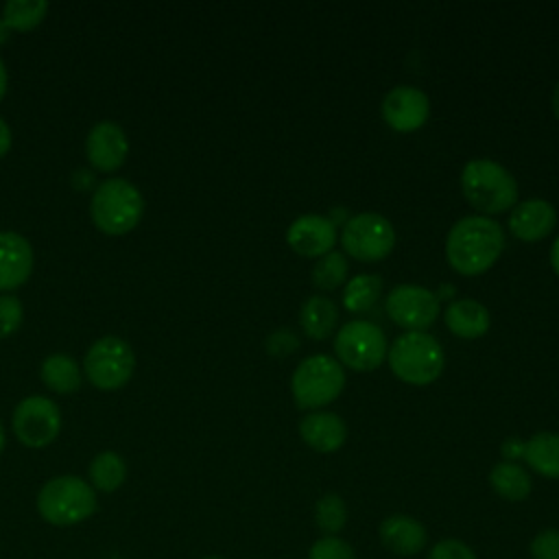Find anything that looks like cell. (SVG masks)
<instances>
[{
	"label": "cell",
	"mask_w": 559,
	"mask_h": 559,
	"mask_svg": "<svg viewBox=\"0 0 559 559\" xmlns=\"http://www.w3.org/2000/svg\"><path fill=\"white\" fill-rule=\"evenodd\" d=\"M461 192L472 207L483 216H493L511 210L518 201L515 177L489 157L469 159L461 170Z\"/></svg>",
	"instance_id": "obj_2"
},
{
	"label": "cell",
	"mask_w": 559,
	"mask_h": 559,
	"mask_svg": "<svg viewBox=\"0 0 559 559\" xmlns=\"http://www.w3.org/2000/svg\"><path fill=\"white\" fill-rule=\"evenodd\" d=\"M389 343L380 325L367 319H352L334 334L336 360L354 371H373L386 360Z\"/></svg>",
	"instance_id": "obj_7"
},
{
	"label": "cell",
	"mask_w": 559,
	"mask_h": 559,
	"mask_svg": "<svg viewBox=\"0 0 559 559\" xmlns=\"http://www.w3.org/2000/svg\"><path fill=\"white\" fill-rule=\"evenodd\" d=\"M41 380L55 393H74L81 386V367L68 354H50L41 362Z\"/></svg>",
	"instance_id": "obj_24"
},
{
	"label": "cell",
	"mask_w": 559,
	"mask_h": 559,
	"mask_svg": "<svg viewBox=\"0 0 559 559\" xmlns=\"http://www.w3.org/2000/svg\"><path fill=\"white\" fill-rule=\"evenodd\" d=\"M306 559H356L352 544L338 535H321L312 542Z\"/></svg>",
	"instance_id": "obj_29"
},
{
	"label": "cell",
	"mask_w": 559,
	"mask_h": 559,
	"mask_svg": "<svg viewBox=\"0 0 559 559\" xmlns=\"http://www.w3.org/2000/svg\"><path fill=\"white\" fill-rule=\"evenodd\" d=\"M7 81H9V76H7V66H4V61L0 59V98H2L4 92H7Z\"/></svg>",
	"instance_id": "obj_39"
},
{
	"label": "cell",
	"mask_w": 559,
	"mask_h": 559,
	"mask_svg": "<svg viewBox=\"0 0 559 559\" xmlns=\"http://www.w3.org/2000/svg\"><path fill=\"white\" fill-rule=\"evenodd\" d=\"M389 319L406 332H424L441 314V301L435 290L419 284H397L384 301Z\"/></svg>",
	"instance_id": "obj_10"
},
{
	"label": "cell",
	"mask_w": 559,
	"mask_h": 559,
	"mask_svg": "<svg viewBox=\"0 0 559 559\" xmlns=\"http://www.w3.org/2000/svg\"><path fill=\"white\" fill-rule=\"evenodd\" d=\"M389 369L406 384L426 386L435 382L443 367L445 354L441 343L428 332H402L386 352Z\"/></svg>",
	"instance_id": "obj_4"
},
{
	"label": "cell",
	"mask_w": 559,
	"mask_h": 559,
	"mask_svg": "<svg viewBox=\"0 0 559 559\" xmlns=\"http://www.w3.org/2000/svg\"><path fill=\"white\" fill-rule=\"evenodd\" d=\"M264 347L271 356L284 358V356H290L299 349V336L290 328H277L266 336Z\"/></svg>",
	"instance_id": "obj_32"
},
{
	"label": "cell",
	"mask_w": 559,
	"mask_h": 559,
	"mask_svg": "<svg viewBox=\"0 0 559 559\" xmlns=\"http://www.w3.org/2000/svg\"><path fill=\"white\" fill-rule=\"evenodd\" d=\"M301 441L321 454H332L343 448L347 439V426L341 415L332 411H312L299 421Z\"/></svg>",
	"instance_id": "obj_18"
},
{
	"label": "cell",
	"mask_w": 559,
	"mask_h": 559,
	"mask_svg": "<svg viewBox=\"0 0 559 559\" xmlns=\"http://www.w3.org/2000/svg\"><path fill=\"white\" fill-rule=\"evenodd\" d=\"M48 11L46 0H9L2 7V20L9 28L28 31L37 26Z\"/></svg>",
	"instance_id": "obj_26"
},
{
	"label": "cell",
	"mask_w": 559,
	"mask_h": 559,
	"mask_svg": "<svg viewBox=\"0 0 559 559\" xmlns=\"http://www.w3.org/2000/svg\"><path fill=\"white\" fill-rule=\"evenodd\" d=\"M341 245L358 262H380L395 247V229L378 212H358L343 225Z\"/></svg>",
	"instance_id": "obj_9"
},
{
	"label": "cell",
	"mask_w": 559,
	"mask_h": 559,
	"mask_svg": "<svg viewBox=\"0 0 559 559\" xmlns=\"http://www.w3.org/2000/svg\"><path fill=\"white\" fill-rule=\"evenodd\" d=\"M507 245L498 221L483 214L459 218L445 236V258L459 275H480L502 255Z\"/></svg>",
	"instance_id": "obj_1"
},
{
	"label": "cell",
	"mask_w": 559,
	"mask_h": 559,
	"mask_svg": "<svg viewBox=\"0 0 559 559\" xmlns=\"http://www.w3.org/2000/svg\"><path fill=\"white\" fill-rule=\"evenodd\" d=\"M33 271L31 242L11 229L0 231V290L22 286Z\"/></svg>",
	"instance_id": "obj_17"
},
{
	"label": "cell",
	"mask_w": 559,
	"mask_h": 559,
	"mask_svg": "<svg viewBox=\"0 0 559 559\" xmlns=\"http://www.w3.org/2000/svg\"><path fill=\"white\" fill-rule=\"evenodd\" d=\"M550 105H552V114H555V118L559 120V81H557V83H555V87H552Z\"/></svg>",
	"instance_id": "obj_38"
},
{
	"label": "cell",
	"mask_w": 559,
	"mask_h": 559,
	"mask_svg": "<svg viewBox=\"0 0 559 559\" xmlns=\"http://www.w3.org/2000/svg\"><path fill=\"white\" fill-rule=\"evenodd\" d=\"M550 266H552V271L559 275V236L555 238V242H552V247H550Z\"/></svg>",
	"instance_id": "obj_37"
},
{
	"label": "cell",
	"mask_w": 559,
	"mask_h": 559,
	"mask_svg": "<svg viewBox=\"0 0 559 559\" xmlns=\"http://www.w3.org/2000/svg\"><path fill=\"white\" fill-rule=\"evenodd\" d=\"M345 386L343 365L328 354H312L299 360L290 376V393L299 408L321 411L334 402Z\"/></svg>",
	"instance_id": "obj_6"
},
{
	"label": "cell",
	"mask_w": 559,
	"mask_h": 559,
	"mask_svg": "<svg viewBox=\"0 0 559 559\" xmlns=\"http://www.w3.org/2000/svg\"><path fill=\"white\" fill-rule=\"evenodd\" d=\"M22 319H24L22 301L11 293L0 295V338L13 334L20 328Z\"/></svg>",
	"instance_id": "obj_30"
},
{
	"label": "cell",
	"mask_w": 559,
	"mask_h": 559,
	"mask_svg": "<svg viewBox=\"0 0 559 559\" xmlns=\"http://www.w3.org/2000/svg\"><path fill=\"white\" fill-rule=\"evenodd\" d=\"M435 295H437L439 301H441V299H452V297L456 295V288H454L452 284H441V286L435 290Z\"/></svg>",
	"instance_id": "obj_36"
},
{
	"label": "cell",
	"mask_w": 559,
	"mask_h": 559,
	"mask_svg": "<svg viewBox=\"0 0 559 559\" xmlns=\"http://www.w3.org/2000/svg\"><path fill=\"white\" fill-rule=\"evenodd\" d=\"M531 559H559V528H542L528 544Z\"/></svg>",
	"instance_id": "obj_31"
},
{
	"label": "cell",
	"mask_w": 559,
	"mask_h": 559,
	"mask_svg": "<svg viewBox=\"0 0 559 559\" xmlns=\"http://www.w3.org/2000/svg\"><path fill=\"white\" fill-rule=\"evenodd\" d=\"M90 214L100 231L116 236L127 234L144 214V197L129 179L107 177L92 194Z\"/></svg>",
	"instance_id": "obj_5"
},
{
	"label": "cell",
	"mask_w": 559,
	"mask_h": 559,
	"mask_svg": "<svg viewBox=\"0 0 559 559\" xmlns=\"http://www.w3.org/2000/svg\"><path fill=\"white\" fill-rule=\"evenodd\" d=\"M9 31H11V28H9V26L4 24V20L0 17V44H4V41H7V37H9Z\"/></svg>",
	"instance_id": "obj_40"
},
{
	"label": "cell",
	"mask_w": 559,
	"mask_h": 559,
	"mask_svg": "<svg viewBox=\"0 0 559 559\" xmlns=\"http://www.w3.org/2000/svg\"><path fill=\"white\" fill-rule=\"evenodd\" d=\"M347 258L341 251L321 255L312 266V282L321 290H336L347 282Z\"/></svg>",
	"instance_id": "obj_28"
},
{
	"label": "cell",
	"mask_w": 559,
	"mask_h": 559,
	"mask_svg": "<svg viewBox=\"0 0 559 559\" xmlns=\"http://www.w3.org/2000/svg\"><path fill=\"white\" fill-rule=\"evenodd\" d=\"M13 432L26 448L50 445L61 430V411L46 395H28L13 411Z\"/></svg>",
	"instance_id": "obj_11"
},
{
	"label": "cell",
	"mask_w": 559,
	"mask_h": 559,
	"mask_svg": "<svg viewBox=\"0 0 559 559\" xmlns=\"http://www.w3.org/2000/svg\"><path fill=\"white\" fill-rule=\"evenodd\" d=\"M378 537L382 546L397 557H415L428 544L426 526L408 513H391L380 522Z\"/></svg>",
	"instance_id": "obj_15"
},
{
	"label": "cell",
	"mask_w": 559,
	"mask_h": 559,
	"mask_svg": "<svg viewBox=\"0 0 559 559\" xmlns=\"http://www.w3.org/2000/svg\"><path fill=\"white\" fill-rule=\"evenodd\" d=\"M382 295V277L373 273H358L349 277L343 286V306L345 310L360 314L376 306Z\"/></svg>",
	"instance_id": "obj_25"
},
{
	"label": "cell",
	"mask_w": 559,
	"mask_h": 559,
	"mask_svg": "<svg viewBox=\"0 0 559 559\" xmlns=\"http://www.w3.org/2000/svg\"><path fill=\"white\" fill-rule=\"evenodd\" d=\"M443 321H445V328H448L454 336L465 338V341L485 336L487 330H489V325H491V317H489L487 306L480 304V301H476V299H472V297L452 299V301L445 306Z\"/></svg>",
	"instance_id": "obj_19"
},
{
	"label": "cell",
	"mask_w": 559,
	"mask_h": 559,
	"mask_svg": "<svg viewBox=\"0 0 559 559\" xmlns=\"http://www.w3.org/2000/svg\"><path fill=\"white\" fill-rule=\"evenodd\" d=\"M522 461L539 476L559 478V432L542 430L524 441Z\"/></svg>",
	"instance_id": "obj_20"
},
{
	"label": "cell",
	"mask_w": 559,
	"mask_h": 559,
	"mask_svg": "<svg viewBox=\"0 0 559 559\" xmlns=\"http://www.w3.org/2000/svg\"><path fill=\"white\" fill-rule=\"evenodd\" d=\"M314 524L323 535H338L347 524V504L338 493H323L314 504Z\"/></svg>",
	"instance_id": "obj_27"
},
{
	"label": "cell",
	"mask_w": 559,
	"mask_h": 559,
	"mask_svg": "<svg viewBox=\"0 0 559 559\" xmlns=\"http://www.w3.org/2000/svg\"><path fill=\"white\" fill-rule=\"evenodd\" d=\"M500 454L504 461L518 463L524 456V441L520 437H507L500 445Z\"/></svg>",
	"instance_id": "obj_34"
},
{
	"label": "cell",
	"mask_w": 559,
	"mask_h": 559,
	"mask_svg": "<svg viewBox=\"0 0 559 559\" xmlns=\"http://www.w3.org/2000/svg\"><path fill=\"white\" fill-rule=\"evenodd\" d=\"M426 559H478L476 552L472 550L469 544L456 537H445L439 539L430 550Z\"/></svg>",
	"instance_id": "obj_33"
},
{
	"label": "cell",
	"mask_w": 559,
	"mask_h": 559,
	"mask_svg": "<svg viewBox=\"0 0 559 559\" xmlns=\"http://www.w3.org/2000/svg\"><path fill=\"white\" fill-rule=\"evenodd\" d=\"M127 153L129 140L118 122L100 120L87 131L85 155L94 168L111 173L124 164Z\"/></svg>",
	"instance_id": "obj_14"
},
{
	"label": "cell",
	"mask_w": 559,
	"mask_h": 559,
	"mask_svg": "<svg viewBox=\"0 0 559 559\" xmlns=\"http://www.w3.org/2000/svg\"><path fill=\"white\" fill-rule=\"evenodd\" d=\"M557 225V210L546 199H526L509 212V231L522 242L546 238Z\"/></svg>",
	"instance_id": "obj_16"
},
{
	"label": "cell",
	"mask_w": 559,
	"mask_h": 559,
	"mask_svg": "<svg viewBox=\"0 0 559 559\" xmlns=\"http://www.w3.org/2000/svg\"><path fill=\"white\" fill-rule=\"evenodd\" d=\"M489 485L493 493L507 502H522L533 491V478L528 469L511 461H500L491 467Z\"/></svg>",
	"instance_id": "obj_22"
},
{
	"label": "cell",
	"mask_w": 559,
	"mask_h": 559,
	"mask_svg": "<svg viewBox=\"0 0 559 559\" xmlns=\"http://www.w3.org/2000/svg\"><path fill=\"white\" fill-rule=\"evenodd\" d=\"M87 476H90V485L94 487V491L114 493L116 489L122 487V483L127 478V463L118 452L103 450L90 461Z\"/></svg>",
	"instance_id": "obj_23"
},
{
	"label": "cell",
	"mask_w": 559,
	"mask_h": 559,
	"mask_svg": "<svg viewBox=\"0 0 559 559\" xmlns=\"http://www.w3.org/2000/svg\"><path fill=\"white\" fill-rule=\"evenodd\" d=\"M382 118L397 133H411L424 127L430 116V98L413 85H397L382 98Z\"/></svg>",
	"instance_id": "obj_12"
},
{
	"label": "cell",
	"mask_w": 559,
	"mask_h": 559,
	"mask_svg": "<svg viewBox=\"0 0 559 559\" xmlns=\"http://www.w3.org/2000/svg\"><path fill=\"white\" fill-rule=\"evenodd\" d=\"M201 559H225V557H218V555H207V557H201Z\"/></svg>",
	"instance_id": "obj_42"
},
{
	"label": "cell",
	"mask_w": 559,
	"mask_h": 559,
	"mask_svg": "<svg viewBox=\"0 0 559 559\" xmlns=\"http://www.w3.org/2000/svg\"><path fill=\"white\" fill-rule=\"evenodd\" d=\"M4 445H7V437H4V428H2V421H0V454H2Z\"/></svg>",
	"instance_id": "obj_41"
},
{
	"label": "cell",
	"mask_w": 559,
	"mask_h": 559,
	"mask_svg": "<svg viewBox=\"0 0 559 559\" xmlns=\"http://www.w3.org/2000/svg\"><path fill=\"white\" fill-rule=\"evenodd\" d=\"M336 323H338V308L330 297L312 295L299 308V325L306 332V336L314 341H323L332 332H336Z\"/></svg>",
	"instance_id": "obj_21"
},
{
	"label": "cell",
	"mask_w": 559,
	"mask_h": 559,
	"mask_svg": "<svg viewBox=\"0 0 559 559\" xmlns=\"http://www.w3.org/2000/svg\"><path fill=\"white\" fill-rule=\"evenodd\" d=\"M83 369L87 380L96 389L114 391L124 386L135 369V354L133 347L114 334L100 336L90 345L83 358Z\"/></svg>",
	"instance_id": "obj_8"
},
{
	"label": "cell",
	"mask_w": 559,
	"mask_h": 559,
	"mask_svg": "<svg viewBox=\"0 0 559 559\" xmlns=\"http://www.w3.org/2000/svg\"><path fill=\"white\" fill-rule=\"evenodd\" d=\"M11 148V129L4 122V118L0 116V157Z\"/></svg>",
	"instance_id": "obj_35"
},
{
	"label": "cell",
	"mask_w": 559,
	"mask_h": 559,
	"mask_svg": "<svg viewBox=\"0 0 559 559\" xmlns=\"http://www.w3.org/2000/svg\"><path fill=\"white\" fill-rule=\"evenodd\" d=\"M35 504L44 522L52 526H74L96 513L98 498L85 478L61 474L41 485Z\"/></svg>",
	"instance_id": "obj_3"
},
{
	"label": "cell",
	"mask_w": 559,
	"mask_h": 559,
	"mask_svg": "<svg viewBox=\"0 0 559 559\" xmlns=\"http://www.w3.org/2000/svg\"><path fill=\"white\" fill-rule=\"evenodd\" d=\"M338 227L323 214H301L286 229L288 247L304 258H321L334 251Z\"/></svg>",
	"instance_id": "obj_13"
}]
</instances>
